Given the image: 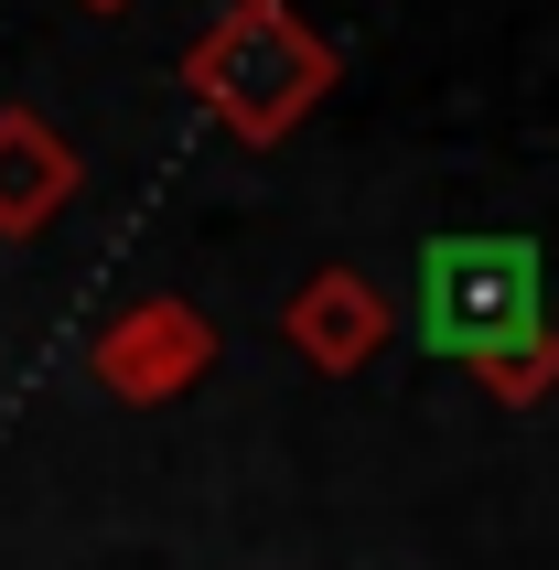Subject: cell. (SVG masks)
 <instances>
[{"mask_svg": "<svg viewBox=\"0 0 559 570\" xmlns=\"http://www.w3.org/2000/svg\"><path fill=\"white\" fill-rule=\"evenodd\" d=\"M334 76H344V55L312 32L302 0H226L216 22L184 43V97L226 140H248V151L291 140V129L334 97Z\"/></svg>", "mask_w": 559, "mask_h": 570, "instance_id": "obj_1", "label": "cell"}, {"mask_svg": "<svg viewBox=\"0 0 559 570\" xmlns=\"http://www.w3.org/2000/svg\"><path fill=\"white\" fill-rule=\"evenodd\" d=\"M538 291H549V258L517 226H441L420 237V291H409V334L441 355V366H484L496 345L538 334Z\"/></svg>", "mask_w": 559, "mask_h": 570, "instance_id": "obj_2", "label": "cell"}, {"mask_svg": "<svg viewBox=\"0 0 559 570\" xmlns=\"http://www.w3.org/2000/svg\"><path fill=\"white\" fill-rule=\"evenodd\" d=\"M205 366H216V323L194 313L184 291H151V302H129V313L97 334V387H108L119 410H161V399H184Z\"/></svg>", "mask_w": 559, "mask_h": 570, "instance_id": "obj_3", "label": "cell"}, {"mask_svg": "<svg viewBox=\"0 0 559 570\" xmlns=\"http://www.w3.org/2000/svg\"><path fill=\"white\" fill-rule=\"evenodd\" d=\"M280 334H291V355H302L312 377H366L376 345L399 334V302H388L366 269H312V281L280 302Z\"/></svg>", "mask_w": 559, "mask_h": 570, "instance_id": "obj_4", "label": "cell"}, {"mask_svg": "<svg viewBox=\"0 0 559 570\" xmlns=\"http://www.w3.org/2000/svg\"><path fill=\"white\" fill-rule=\"evenodd\" d=\"M87 161L43 108H0V237H43V226L76 205Z\"/></svg>", "mask_w": 559, "mask_h": 570, "instance_id": "obj_5", "label": "cell"}, {"mask_svg": "<svg viewBox=\"0 0 559 570\" xmlns=\"http://www.w3.org/2000/svg\"><path fill=\"white\" fill-rule=\"evenodd\" d=\"M473 377H484V399H496V410H538V399L559 387V334L538 323V334H517V345H496L484 366H473Z\"/></svg>", "mask_w": 559, "mask_h": 570, "instance_id": "obj_6", "label": "cell"}, {"mask_svg": "<svg viewBox=\"0 0 559 570\" xmlns=\"http://www.w3.org/2000/svg\"><path fill=\"white\" fill-rule=\"evenodd\" d=\"M76 11H140V0H76Z\"/></svg>", "mask_w": 559, "mask_h": 570, "instance_id": "obj_7", "label": "cell"}]
</instances>
